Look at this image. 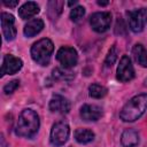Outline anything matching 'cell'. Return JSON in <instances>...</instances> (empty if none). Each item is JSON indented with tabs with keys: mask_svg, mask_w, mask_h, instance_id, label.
Returning <instances> with one entry per match:
<instances>
[{
	"mask_svg": "<svg viewBox=\"0 0 147 147\" xmlns=\"http://www.w3.org/2000/svg\"><path fill=\"white\" fill-rule=\"evenodd\" d=\"M39 116L32 109H23L18 116L15 133L18 137L32 138L39 130Z\"/></svg>",
	"mask_w": 147,
	"mask_h": 147,
	"instance_id": "obj_1",
	"label": "cell"
},
{
	"mask_svg": "<svg viewBox=\"0 0 147 147\" xmlns=\"http://www.w3.org/2000/svg\"><path fill=\"white\" fill-rule=\"evenodd\" d=\"M147 109V94H138L130 99L119 113V117L124 122H134L139 119Z\"/></svg>",
	"mask_w": 147,
	"mask_h": 147,
	"instance_id": "obj_2",
	"label": "cell"
},
{
	"mask_svg": "<svg viewBox=\"0 0 147 147\" xmlns=\"http://www.w3.org/2000/svg\"><path fill=\"white\" fill-rule=\"evenodd\" d=\"M54 51V45L51 39L42 38L34 42L31 47V56L34 62L40 65H47L51 61Z\"/></svg>",
	"mask_w": 147,
	"mask_h": 147,
	"instance_id": "obj_3",
	"label": "cell"
},
{
	"mask_svg": "<svg viewBox=\"0 0 147 147\" xmlns=\"http://www.w3.org/2000/svg\"><path fill=\"white\" fill-rule=\"evenodd\" d=\"M69 134H70L69 125L63 121L57 122L52 126L51 130V144L55 147H60L67 142Z\"/></svg>",
	"mask_w": 147,
	"mask_h": 147,
	"instance_id": "obj_4",
	"label": "cell"
},
{
	"mask_svg": "<svg viewBox=\"0 0 147 147\" xmlns=\"http://www.w3.org/2000/svg\"><path fill=\"white\" fill-rule=\"evenodd\" d=\"M126 15L129 17V26L131 31L134 33L141 32L147 22V9L140 8V9L130 10L126 13Z\"/></svg>",
	"mask_w": 147,
	"mask_h": 147,
	"instance_id": "obj_5",
	"label": "cell"
},
{
	"mask_svg": "<svg viewBox=\"0 0 147 147\" xmlns=\"http://www.w3.org/2000/svg\"><path fill=\"white\" fill-rule=\"evenodd\" d=\"M110 23L111 14L109 11H98L92 14L90 17V24L92 29L98 33L106 32L110 28Z\"/></svg>",
	"mask_w": 147,
	"mask_h": 147,
	"instance_id": "obj_6",
	"label": "cell"
},
{
	"mask_svg": "<svg viewBox=\"0 0 147 147\" xmlns=\"http://www.w3.org/2000/svg\"><path fill=\"white\" fill-rule=\"evenodd\" d=\"M56 60L65 69L72 68V67H75L77 64V61H78L77 51L75 48H72V47H69V46L61 47L56 53Z\"/></svg>",
	"mask_w": 147,
	"mask_h": 147,
	"instance_id": "obj_7",
	"label": "cell"
},
{
	"mask_svg": "<svg viewBox=\"0 0 147 147\" xmlns=\"http://www.w3.org/2000/svg\"><path fill=\"white\" fill-rule=\"evenodd\" d=\"M134 78V69L127 55H123L117 67V79L121 82H129Z\"/></svg>",
	"mask_w": 147,
	"mask_h": 147,
	"instance_id": "obj_8",
	"label": "cell"
},
{
	"mask_svg": "<svg viewBox=\"0 0 147 147\" xmlns=\"http://www.w3.org/2000/svg\"><path fill=\"white\" fill-rule=\"evenodd\" d=\"M23 67V61L11 54H7L3 56L2 67H1V76L5 75H14L20 71Z\"/></svg>",
	"mask_w": 147,
	"mask_h": 147,
	"instance_id": "obj_9",
	"label": "cell"
},
{
	"mask_svg": "<svg viewBox=\"0 0 147 147\" xmlns=\"http://www.w3.org/2000/svg\"><path fill=\"white\" fill-rule=\"evenodd\" d=\"M1 28H2V33L6 40L10 41L16 37L15 18L11 14H8V13L1 14Z\"/></svg>",
	"mask_w": 147,
	"mask_h": 147,
	"instance_id": "obj_10",
	"label": "cell"
},
{
	"mask_svg": "<svg viewBox=\"0 0 147 147\" xmlns=\"http://www.w3.org/2000/svg\"><path fill=\"white\" fill-rule=\"evenodd\" d=\"M49 110L52 113H57V114H68L70 110V102L68 101L67 98L55 94L52 96L49 101Z\"/></svg>",
	"mask_w": 147,
	"mask_h": 147,
	"instance_id": "obj_11",
	"label": "cell"
},
{
	"mask_svg": "<svg viewBox=\"0 0 147 147\" xmlns=\"http://www.w3.org/2000/svg\"><path fill=\"white\" fill-rule=\"evenodd\" d=\"M102 116V109L95 105H84L80 108V117L87 122H95Z\"/></svg>",
	"mask_w": 147,
	"mask_h": 147,
	"instance_id": "obj_12",
	"label": "cell"
},
{
	"mask_svg": "<svg viewBox=\"0 0 147 147\" xmlns=\"http://www.w3.org/2000/svg\"><path fill=\"white\" fill-rule=\"evenodd\" d=\"M121 144L123 147H136L139 144V133L133 129H127L122 133Z\"/></svg>",
	"mask_w": 147,
	"mask_h": 147,
	"instance_id": "obj_13",
	"label": "cell"
},
{
	"mask_svg": "<svg viewBox=\"0 0 147 147\" xmlns=\"http://www.w3.org/2000/svg\"><path fill=\"white\" fill-rule=\"evenodd\" d=\"M40 11L39 6L33 2V1H28L25 2L20 9H18V15L22 20H28L30 17H33L34 15H37Z\"/></svg>",
	"mask_w": 147,
	"mask_h": 147,
	"instance_id": "obj_14",
	"label": "cell"
},
{
	"mask_svg": "<svg viewBox=\"0 0 147 147\" xmlns=\"http://www.w3.org/2000/svg\"><path fill=\"white\" fill-rule=\"evenodd\" d=\"M42 28H44L42 20H40V18H33V20L29 21L25 24L23 32H24V36L25 37H29L30 38V37H33V36L38 34L42 30Z\"/></svg>",
	"mask_w": 147,
	"mask_h": 147,
	"instance_id": "obj_15",
	"label": "cell"
},
{
	"mask_svg": "<svg viewBox=\"0 0 147 147\" xmlns=\"http://www.w3.org/2000/svg\"><path fill=\"white\" fill-rule=\"evenodd\" d=\"M132 53L138 64H140L144 68H147V49H145L141 44H137L134 45Z\"/></svg>",
	"mask_w": 147,
	"mask_h": 147,
	"instance_id": "obj_16",
	"label": "cell"
},
{
	"mask_svg": "<svg viewBox=\"0 0 147 147\" xmlns=\"http://www.w3.org/2000/svg\"><path fill=\"white\" fill-rule=\"evenodd\" d=\"M75 139L79 144H88L94 139V132L88 129H77L75 131Z\"/></svg>",
	"mask_w": 147,
	"mask_h": 147,
	"instance_id": "obj_17",
	"label": "cell"
},
{
	"mask_svg": "<svg viewBox=\"0 0 147 147\" xmlns=\"http://www.w3.org/2000/svg\"><path fill=\"white\" fill-rule=\"evenodd\" d=\"M63 3L64 2L60 0H53L48 2V16L51 20H55L59 17V15L62 11Z\"/></svg>",
	"mask_w": 147,
	"mask_h": 147,
	"instance_id": "obj_18",
	"label": "cell"
},
{
	"mask_svg": "<svg viewBox=\"0 0 147 147\" xmlns=\"http://www.w3.org/2000/svg\"><path fill=\"white\" fill-rule=\"evenodd\" d=\"M107 92H108L107 87H105L102 85H99V84H92L88 87L90 96H92L94 99H101V98H103L107 94Z\"/></svg>",
	"mask_w": 147,
	"mask_h": 147,
	"instance_id": "obj_19",
	"label": "cell"
},
{
	"mask_svg": "<svg viewBox=\"0 0 147 147\" xmlns=\"http://www.w3.org/2000/svg\"><path fill=\"white\" fill-rule=\"evenodd\" d=\"M84 15H85V8L83 6H77L72 8L70 11V20L72 22H78L80 21V18H83Z\"/></svg>",
	"mask_w": 147,
	"mask_h": 147,
	"instance_id": "obj_20",
	"label": "cell"
},
{
	"mask_svg": "<svg viewBox=\"0 0 147 147\" xmlns=\"http://www.w3.org/2000/svg\"><path fill=\"white\" fill-rule=\"evenodd\" d=\"M116 59H117V49H116V46L114 45V46H113V47L109 49V52H108V55L106 56V60H105V64H106L107 67H111V65L115 63Z\"/></svg>",
	"mask_w": 147,
	"mask_h": 147,
	"instance_id": "obj_21",
	"label": "cell"
},
{
	"mask_svg": "<svg viewBox=\"0 0 147 147\" xmlns=\"http://www.w3.org/2000/svg\"><path fill=\"white\" fill-rule=\"evenodd\" d=\"M18 85H20V82H18L17 79H14V80L7 83V84L3 86V92H5L6 94H11V93L18 87Z\"/></svg>",
	"mask_w": 147,
	"mask_h": 147,
	"instance_id": "obj_22",
	"label": "cell"
},
{
	"mask_svg": "<svg viewBox=\"0 0 147 147\" xmlns=\"http://www.w3.org/2000/svg\"><path fill=\"white\" fill-rule=\"evenodd\" d=\"M126 32V28L124 25V22L123 20L119 17L117 20V23H116V28H115V33L116 34H124Z\"/></svg>",
	"mask_w": 147,
	"mask_h": 147,
	"instance_id": "obj_23",
	"label": "cell"
},
{
	"mask_svg": "<svg viewBox=\"0 0 147 147\" xmlns=\"http://www.w3.org/2000/svg\"><path fill=\"white\" fill-rule=\"evenodd\" d=\"M67 74H70V72L62 71L61 69H54L53 70V77L56 79H67Z\"/></svg>",
	"mask_w": 147,
	"mask_h": 147,
	"instance_id": "obj_24",
	"label": "cell"
},
{
	"mask_svg": "<svg viewBox=\"0 0 147 147\" xmlns=\"http://www.w3.org/2000/svg\"><path fill=\"white\" fill-rule=\"evenodd\" d=\"M2 3H3L5 6H7V7H15V6L18 5V1H17V0H14V1H7V0H3Z\"/></svg>",
	"mask_w": 147,
	"mask_h": 147,
	"instance_id": "obj_25",
	"label": "cell"
},
{
	"mask_svg": "<svg viewBox=\"0 0 147 147\" xmlns=\"http://www.w3.org/2000/svg\"><path fill=\"white\" fill-rule=\"evenodd\" d=\"M108 3H109V1H98L99 6H107Z\"/></svg>",
	"mask_w": 147,
	"mask_h": 147,
	"instance_id": "obj_26",
	"label": "cell"
},
{
	"mask_svg": "<svg viewBox=\"0 0 147 147\" xmlns=\"http://www.w3.org/2000/svg\"><path fill=\"white\" fill-rule=\"evenodd\" d=\"M75 3H77V1H74V2H72V1H70V2H68V5H69V6H72V5H75Z\"/></svg>",
	"mask_w": 147,
	"mask_h": 147,
	"instance_id": "obj_27",
	"label": "cell"
},
{
	"mask_svg": "<svg viewBox=\"0 0 147 147\" xmlns=\"http://www.w3.org/2000/svg\"><path fill=\"white\" fill-rule=\"evenodd\" d=\"M1 141H2V147H5V139H3V136H1Z\"/></svg>",
	"mask_w": 147,
	"mask_h": 147,
	"instance_id": "obj_28",
	"label": "cell"
},
{
	"mask_svg": "<svg viewBox=\"0 0 147 147\" xmlns=\"http://www.w3.org/2000/svg\"><path fill=\"white\" fill-rule=\"evenodd\" d=\"M145 85H146V86H147V78H146V79H145Z\"/></svg>",
	"mask_w": 147,
	"mask_h": 147,
	"instance_id": "obj_29",
	"label": "cell"
}]
</instances>
